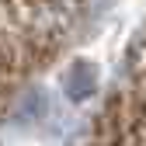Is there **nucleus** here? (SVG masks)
<instances>
[{
    "mask_svg": "<svg viewBox=\"0 0 146 146\" xmlns=\"http://www.w3.org/2000/svg\"><path fill=\"white\" fill-rule=\"evenodd\" d=\"M63 84H66V94L70 98H84V94H90V90L98 87V70L80 59V63H73L63 73Z\"/></svg>",
    "mask_w": 146,
    "mask_h": 146,
    "instance_id": "1",
    "label": "nucleus"
}]
</instances>
